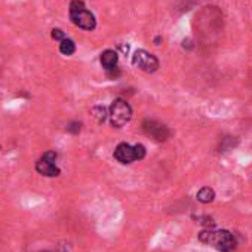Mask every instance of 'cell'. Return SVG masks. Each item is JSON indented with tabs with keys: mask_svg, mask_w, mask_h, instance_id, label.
Segmentation results:
<instances>
[{
	"mask_svg": "<svg viewBox=\"0 0 252 252\" xmlns=\"http://www.w3.org/2000/svg\"><path fill=\"white\" fill-rule=\"evenodd\" d=\"M52 39H55V40L61 42V40H64V39H65V34H64V32H63V30H60V29H54V30H52Z\"/></svg>",
	"mask_w": 252,
	"mask_h": 252,
	"instance_id": "cell-11",
	"label": "cell"
},
{
	"mask_svg": "<svg viewBox=\"0 0 252 252\" xmlns=\"http://www.w3.org/2000/svg\"><path fill=\"white\" fill-rule=\"evenodd\" d=\"M143 131L150 137L153 138L155 141H166L171 135V131L168 129V126L158 122V120H144L143 123Z\"/></svg>",
	"mask_w": 252,
	"mask_h": 252,
	"instance_id": "cell-7",
	"label": "cell"
},
{
	"mask_svg": "<svg viewBox=\"0 0 252 252\" xmlns=\"http://www.w3.org/2000/svg\"><path fill=\"white\" fill-rule=\"evenodd\" d=\"M199 239L206 243L214 246L220 252H231L236 249V237L228 231V230H203L199 234Z\"/></svg>",
	"mask_w": 252,
	"mask_h": 252,
	"instance_id": "cell-1",
	"label": "cell"
},
{
	"mask_svg": "<svg viewBox=\"0 0 252 252\" xmlns=\"http://www.w3.org/2000/svg\"><path fill=\"white\" fill-rule=\"evenodd\" d=\"M146 158V147L143 144L129 146L122 143L114 150V159L122 165H129L135 160H143Z\"/></svg>",
	"mask_w": 252,
	"mask_h": 252,
	"instance_id": "cell-3",
	"label": "cell"
},
{
	"mask_svg": "<svg viewBox=\"0 0 252 252\" xmlns=\"http://www.w3.org/2000/svg\"><path fill=\"white\" fill-rule=\"evenodd\" d=\"M160 40H162L160 37H156V40H155V42H156V45H160Z\"/></svg>",
	"mask_w": 252,
	"mask_h": 252,
	"instance_id": "cell-13",
	"label": "cell"
},
{
	"mask_svg": "<svg viewBox=\"0 0 252 252\" xmlns=\"http://www.w3.org/2000/svg\"><path fill=\"white\" fill-rule=\"evenodd\" d=\"M70 20L79 29L92 32L96 26L94 14H91L82 0H73L70 3Z\"/></svg>",
	"mask_w": 252,
	"mask_h": 252,
	"instance_id": "cell-2",
	"label": "cell"
},
{
	"mask_svg": "<svg viewBox=\"0 0 252 252\" xmlns=\"http://www.w3.org/2000/svg\"><path fill=\"white\" fill-rule=\"evenodd\" d=\"M99 61H101V65L108 71V70L114 68L116 64H117V54L114 51H111V49H107V51H104L101 54Z\"/></svg>",
	"mask_w": 252,
	"mask_h": 252,
	"instance_id": "cell-8",
	"label": "cell"
},
{
	"mask_svg": "<svg viewBox=\"0 0 252 252\" xmlns=\"http://www.w3.org/2000/svg\"><path fill=\"white\" fill-rule=\"evenodd\" d=\"M197 200L202 203H211L215 199V191L211 187H203L197 191Z\"/></svg>",
	"mask_w": 252,
	"mask_h": 252,
	"instance_id": "cell-9",
	"label": "cell"
},
{
	"mask_svg": "<svg viewBox=\"0 0 252 252\" xmlns=\"http://www.w3.org/2000/svg\"><path fill=\"white\" fill-rule=\"evenodd\" d=\"M57 153L55 152H46L37 162H36V171L43 177H58L61 174L60 168L57 166Z\"/></svg>",
	"mask_w": 252,
	"mask_h": 252,
	"instance_id": "cell-5",
	"label": "cell"
},
{
	"mask_svg": "<svg viewBox=\"0 0 252 252\" xmlns=\"http://www.w3.org/2000/svg\"><path fill=\"white\" fill-rule=\"evenodd\" d=\"M132 64L137 68H140V70H143L146 73H155L159 68V60L153 54H150V52H147L144 49H138L134 54Z\"/></svg>",
	"mask_w": 252,
	"mask_h": 252,
	"instance_id": "cell-6",
	"label": "cell"
},
{
	"mask_svg": "<svg viewBox=\"0 0 252 252\" xmlns=\"http://www.w3.org/2000/svg\"><path fill=\"white\" fill-rule=\"evenodd\" d=\"M60 52L63 54V55H67V57H70V55H73L74 52H76V45H74V42L71 40V39H64V40H61L60 42Z\"/></svg>",
	"mask_w": 252,
	"mask_h": 252,
	"instance_id": "cell-10",
	"label": "cell"
},
{
	"mask_svg": "<svg viewBox=\"0 0 252 252\" xmlns=\"http://www.w3.org/2000/svg\"><path fill=\"white\" fill-rule=\"evenodd\" d=\"M108 117H110V122L114 128H120V126L126 125L131 117H132V108L131 105L126 102L125 99H114L113 104L110 105V111H108Z\"/></svg>",
	"mask_w": 252,
	"mask_h": 252,
	"instance_id": "cell-4",
	"label": "cell"
},
{
	"mask_svg": "<svg viewBox=\"0 0 252 252\" xmlns=\"http://www.w3.org/2000/svg\"><path fill=\"white\" fill-rule=\"evenodd\" d=\"M67 129H68L70 132H74V134H77V132L80 131V123H71Z\"/></svg>",
	"mask_w": 252,
	"mask_h": 252,
	"instance_id": "cell-12",
	"label": "cell"
},
{
	"mask_svg": "<svg viewBox=\"0 0 252 252\" xmlns=\"http://www.w3.org/2000/svg\"><path fill=\"white\" fill-rule=\"evenodd\" d=\"M43 252H49V251H43Z\"/></svg>",
	"mask_w": 252,
	"mask_h": 252,
	"instance_id": "cell-14",
	"label": "cell"
}]
</instances>
